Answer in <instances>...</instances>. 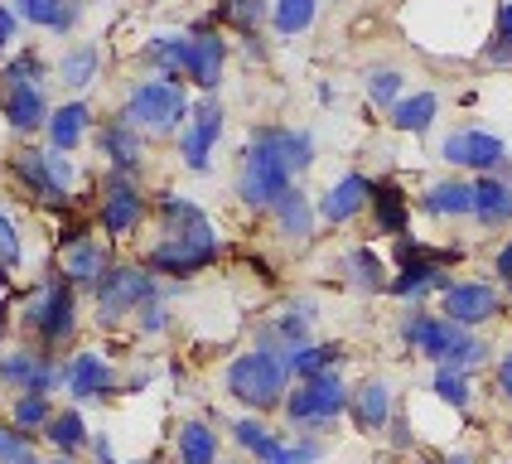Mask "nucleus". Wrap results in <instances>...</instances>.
Segmentation results:
<instances>
[{
    "label": "nucleus",
    "instance_id": "obj_1",
    "mask_svg": "<svg viewBox=\"0 0 512 464\" xmlns=\"http://www.w3.org/2000/svg\"><path fill=\"white\" fill-rule=\"evenodd\" d=\"M290 165L281 155V126H261L242 150V170H237V194L247 208H276L281 194H290Z\"/></svg>",
    "mask_w": 512,
    "mask_h": 464
},
{
    "label": "nucleus",
    "instance_id": "obj_2",
    "mask_svg": "<svg viewBox=\"0 0 512 464\" xmlns=\"http://www.w3.org/2000/svg\"><path fill=\"white\" fill-rule=\"evenodd\" d=\"M285 387H290V368H285L281 353H271V348H252V353H242V358L228 363V392L237 402H247L252 411L281 406L290 397Z\"/></svg>",
    "mask_w": 512,
    "mask_h": 464
},
{
    "label": "nucleus",
    "instance_id": "obj_3",
    "mask_svg": "<svg viewBox=\"0 0 512 464\" xmlns=\"http://www.w3.org/2000/svg\"><path fill=\"white\" fill-rule=\"evenodd\" d=\"M121 121L136 126V131H174V126H189V92L179 87V78H150V83H136L126 107H121Z\"/></svg>",
    "mask_w": 512,
    "mask_h": 464
},
{
    "label": "nucleus",
    "instance_id": "obj_4",
    "mask_svg": "<svg viewBox=\"0 0 512 464\" xmlns=\"http://www.w3.org/2000/svg\"><path fill=\"white\" fill-rule=\"evenodd\" d=\"M213 257H218V232H213V223L203 218V223H194V228H179V232H170L165 242H155L150 257H145V271H160V276H174V281H189V276H199Z\"/></svg>",
    "mask_w": 512,
    "mask_h": 464
},
{
    "label": "nucleus",
    "instance_id": "obj_5",
    "mask_svg": "<svg viewBox=\"0 0 512 464\" xmlns=\"http://www.w3.org/2000/svg\"><path fill=\"white\" fill-rule=\"evenodd\" d=\"M348 387H343L339 373H319V377H305L290 397H285V416H290V426H300V431H324L334 416L348 411Z\"/></svg>",
    "mask_w": 512,
    "mask_h": 464
},
{
    "label": "nucleus",
    "instance_id": "obj_6",
    "mask_svg": "<svg viewBox=\"0 0 512 464\" xmlns=\"http://www.w3.org/2000/svg\"><path fill=\"white\" fill-rule=\"evenodd\" d=\"M459 252H435V247H421V242H411V237H397V276L387 281L392 295L401 300H416V295H426V290H445V261H455Z\"/></svg>",
    "mask_w": 512,
    "mask_h": 464
},
{
    "label": "nucleus",
    "instance_id": "obj_7",
    "mask_svg": "<svg viewBox=\"0 0 512 464\" xmlns=\"http://www.w3.org/2000/svg\"><path fill=\"white\" fill-rule=\"evenodd\" d=\"M92 295H97V319L112 324V319L131 315V310L155 305V300H160V286H155V276L141 271V266H112V271L92 286Z\"/></svg>",
    "mask_w": 512,
    "mask_h": 464
},
{
    "label": "nucleus",
    "instance_id": "obj_8",
    "mask_svg": "<svg viewBox=\"0 0 512 464\" xmlns=\"http://www.w3.org/2000/svg\"><path fill=\"white\" fill-rule=\"evenodd\" d=\"M10 170H15V179L25 184L34 199L44 203H68V189H73V165H68V155L63 150H20L15 160H10Z\"/></svg>",
    "mask_w": 512,
    "mask_h": 464
},
{
    "label": "nucleus",
    "instance_id": "obj_9",
    "mask_svg": "<svg viewBox=\"0 0 512 464\" xmlns=\"http://www.w3.org/2000/svg\"><path fill=\"white\" fill-rule=\"evenodd\" d=\"M73 310H78V305H73V286L54 276V281H44V290H39L34 300H25V324L39 334V344L54 348L73 334V319H78Z\"/></svg>",
    "mask_w": 512,
    "mask_h": 464
},
{
    "label": "nucleus",
    "instance_id": "obj_10",
    "mask_svg": "<svg viewBox=\"0 0 512 464\" xmlns=\"http://www.w3.org/2000/svg\"><path fill=\"white\" fill-rule=\"evenodd\" d=\"M440 160L445 165H459V170H479V174H508V145L498 141V136H488V131H455V136H445L440 145Z\"/></svg>",
    "mask_w": 512,
    "mask_h": 464
},
{
    "label": "nucleus",
    "instance_id": "obj_11",
    "mask_svg": "<svg viewBox=\"0 0 512 464\" xmlns=\"http://www.w3.org/2000/svg\"><path fill=\"white\" fill-rule=\"evenodd\" d=\"M498 310H503V295L488 281H450L440 290V315L450 324H459V329H474V324L493 319Z\"/></svg>",
    "mask_w": 512,
    "mask_h": 464
},
{
    "label": "nucleus",
    "instance_id": "obj_12",
    "mask_svg": "<svg viewBox=\"0 0 512 464\" xmlns=\"http://www.w3.org/2000/svg\"><path fill=\"white\" fill-rule=\"evenodd\" d=\"M141 218H145L141 184L131 174L112 170L107 174V189H102V228L112 232V237H131V232L141 228Z\"/></svg>",
    "mask_w": 512,
    "mask_h": 464
},
{
    "label": "nucleus",
    "instance_id": "obj_13",
    "mask_svg": "<svg viewBox=\"0 0 512 464\" xmlns=\"http://www.w3.org/2000/svg\"><path fill=\"white\" fill-rule=\"evenodd\" d=\"M223 136V107H218V97H203L194 116H189V126L179 131V155H184V165L194 174H203L213 165V145Z\"/></svg>",
    "mask_w": 512,
    "mask_h": 464
},
{
    "label": "nucleus",
    "instance_id": "obj_14",
    "mask_svg": "<svg viewBox=\"0 0 512 464\" xmlns=\"http://www.w3.org/2000/svg\"><path fill=\"white\" fill-rule=\"evenodd\" d=\"M223 63H228V44H223V34L218 29L199 25L189 34V63H184V78L189 83H199L203 92H213V87L223 83Z\"/></svg>",
    "mask_w": 512,
    "mask_h": 464
},
{
    "label": "nucleus",
    "instance_id": "obj_15",
    "mask_svg": "<svg viewBox=\"0 0 512 464\" xmlns=\"http://www.w3.org/2000/svg\"><path fill=\"white\" fill-rule=\"evenodd\" d=\"M455 334H459V324H450L445 315H430V310H411V315L401 319V339L416 348V353H426L430 363H445L450 358Z\"/></svg>",
    "mask_w": 512,
    "mask_h": 464
},
{
    "label": "nucleus",
    "instance_id": "obj_16",
    "mask_svg": "<svg viewBox=\"0 0 512 464\" xmlns=\"http://www.w3.org/2000/svg\"><path fill=\"white\" fill-rule=\"evenodd\" d=\"M112 363L107 358H97V353H73L68 363H63V387L78 397V402H92V397H107L112 392Z\"/></svg>",
    "mask_w": 512,
    "mask_h": 464
},
{
    "label": "nucleus",
    "instance_id": "obj_17",
    "mask_svg": "<svg viewBox=\"0 0 512 464\" xmlns=\"http://www.w3.org/2000/svg\"><path fill=\"white\" fill-rule=\"evenodd\" d=\"M97 150L107 155V165H112V170H121V174L141 170V155H145L141 131H136V126H126L121 116L102 121V131H97Z\"/></svg>",
    "mask_w": 512,
    "mask_h": 464
},
{
    "label": "nucleus",
    "instance_id": "obj_18",
    "mask_svg": "<svg viewBox=\"0 0 512 464\" xmlns=\"http://www.w3.org/2000/svg\"><path fill=\"white\" fill-rule=\"evenodd\" d=\"M0 112L10 121V131H39V126H49V102H44V87H5V97H0Z\"/></svg>",
    "mask_w": 512,
    "mask_h": 464
},
{
    "label": "nucleus",
    "instance_id": "obj_19",
    "mask_svg": "<svg viewBox=\"0 0 512 464\" xmlns=\"http://www.w3.org/2000/svg\"><path fill=\"white\" fill-rule=\"evenodd\" d=\"M368 203H372V179H363V174H343L339 184L319 199V218H324V223H348V218H358Z\"/></svg>",
    "mask_w": 512,
    "mask_h": 464
},
{
    "label": "nucleus",
    "instance_id": "obj_20",
    "mask_svg": "<svg viewBox=\"0 0 512 464\" xmlns=\"http://www.w3.org/2000/svg\"><path fill=\"white\" fill-rule=\"evenodd\" d=\"M474 218L484 228L512 223V179L508 174H479L474 179Z\"/></svg>",
    "mask_w": 512,
    "mask_h": 464
},
{
    "label": "nucleus",
    "instance_id": "obj_21",
    "mask_svg": "<svg viewBox=\"0 0 512 464\" xmlns=\"http://www.w3.org/2000/svg\"><path fill=\"white\" fill-rule=\"evenodd\" d=\"M107 271H112V261L102 252V242L78 237V242L63 247V276H68V286H97Z\"/></svg>",
    "mask_w": 512,
    "mask_h": 464
},
{
    "label": "nucleus",
    "instance_id": "obj_22",
    "mask_svg": "<svg viewBox=\"0 0 512 464\" xmlns=\"http://www.w3.org/2000/svg\"><path fill=\"white\" fill-rule=\"evenodd\" d=\"M348 416H353L358 431H382V426H392V392H387V382L368 377V382L348 397Z\"/></svg>",
    "mask_w": 512,
    "mask_h": 464
},
{
    "label": "nucleus",
    "instance_id": "obj_23",
    "mask_svg": "<svg viewBox=\"0 0 512 464\" xmlns=\"http://www.w3.org/2000/svg\"><path fill=\"white\" fill-rule=\"evenodd\" d=\"M421 208H426L430 218H464V213H474V184L440 179V184H430L426 194H421Z\"/></svg>",
    "mask_w": 512,
    "mask_h": 464
},
{
    "label": "nucleus",
    "instance_id": "obj_24",
    "mask_svg": "<svg viewBox=\"0 0 512 464\" xmlns=\"http://www.w3.org/2000/svg\"><path fill=\"white\" fill-rule=\"evenodd\" d=\"M372 223L387 237H406V194H401V184H392V179L372 184Z\"/></svg>",
    "mask_w": 512,
    "mask_h": 464
},
{
    "label": "nucleus",
    "instance_id": "obj_25",
    "mask_svg": "<svg viewBox=\"0 0 512 464\" xmlns=\"http://www.w3.org/2000/svg\"><path fill=\"white\" fill-rule=\"evenodd\" d=\"M87 121H92V112H87V102H63L54 116H49V145L54 150H78V141L87 136Z\"/></svg>",
    "mask_w": 512,
    "mask_h": 464
},
{
    "label": "nucleus",
    "instance_id": "obj_26",
    "mask_svg": "<svg viewBox=\"0 0 512 464\" xmlns=\"http://www.w3.org/2000/svg\"><path fill=\"white\" fill-rule=\"evenodd\" d=\"M440 116V97L435 92H411V97H401L397 107H392V126L397 131H411V136H421V131H430V121Z\"/></svg>",
    "mask_w": 512,
    "mask_h": 464
},
{
    "label": "nucleus",
    "instance_id": "obj_27",
    "mask_svg": "<svg viewBox=\"0 0 512 464\" xmlns=\"http://www.w3.org/2000/svg\"><path fill=\"white\" fill-rule=\"evenodd\" d=\"M271 213H276V228H281L290 242H305V237L314 232V208H310V199H305L300 189L281 194V203H276Z\"/></svg>",
    "mask_w": 512,
    "mask_h": 464
},
{
    "label": "nucleus",
    "instance_id": "obj_28",
    "mask_svg": "<svg viewBox=\"0 0 512 464\" xmlns=\"http://www.w3.org/2000/svg\"><path fill=\"white\" fill-rule=\"evenodd\" d=\"M141 58L150 68H160L165 78H179L184 63H189V34H160V39H150L141 49Z\"/></svg>",
    "mask_w": 512,
    "mask_h": 464
},
{
    "label": "nucleus",
    "instance_id": "obj_29",
    "mask_svg": "<svg viewBox=\"0 0 512 464\" xmlns=\"http://www.w3.org/2000/svg\"><path fill=\"white\" fill-rule=\"evenodd\" d=\"M285 368H290V377H319V373H334V363L343 358V348L334 344H305V348H290V353H281Z\"/></svg>",
    "mask_w": 512,
    "mask_h": 464
},
{
    "label": "nucleus",
    "instance_id": "obj_30",
    "mask_svg": "<svg viewBox=\"0 0 512 464\" xmlns=\"http://www.w3.org/2000/svg\"><path fill=\"white\" fill-rule=\"evenodd\" d=\"M174 450H179V464H218V435L203 421H184Z\"/></svg>",
    "mask_w": 512,
    "mask_h": 464
},
{
    "label": "nucleus",
    "instance_id": "obj_31",
    "mask_svg": "<svg viewBox=\"0 0 512 464\" xmlns=\"http://www.w3.org/2000/svg\"><path fill=\"white\" fill-rule=\"evenodd\" d=\"M97 73H102V49L97 44H73L68 54L58 58V78L68 87H87Z\"/></svg>",
    "mask_w": 512,
    "mask_h": 464
},
{
    "label": "nucleus",
    "instance_id": "obj_32",
    "mask_svg": "<svg viewBox=\"0 0 512 464\" xmlns=\"http://www.w3.org/2000/svg\"><path fill=\"white\" fill-rule=\"evenodd\" d=\"M232 435H237V445H242L247 455H256L261 464H271L276 455H281V445H285L281 435H271L266 426H261V421H256V416H242V421H232Z\"/></svg>",
    "mask_w": 512,
    "mask_h": 464
},
{
    "label": "nucleus",
    "instance_id": "obj_33",
    "mask_svg": "<svg viewBox=\"0 0 512 464\" xmlns=\"http://www.w3.org/2000/svg\"><path fill=\"white\" fill-rule=\"evenodd\" d=\"M314 10H319V0H276L271 5V25H276V34H305V29L314 25Z\"/></svg>",
    "mask_w": 512,
    "mask_h": 464
},
{
    "label": "nucleus",
    "instance_id": "obj_34",
    "mask_svg": "<svg viewBox=\"0 0 512 464\" xmlns=\"http://www.w3.org/2000/svg\"><path fill=\"white\" fill-rule=\"evenodd\" d=\"M44 435L58 445V455H78L87 445V426H83L78 411H54V421L44 426Z\"/></svg>",
    "mask_w": 512,
    "mask_h": 464
},
{
    "label": "nucleus",
    "instance_id": "obj_35",
    "mask_svg": "<svg viewBox=\"0 0 512 464\" xmlns=\"http://www.w3.org/2000/svg\"><path fill=\"white\" fill-rule=\"evenodd\" d=\"M39 363H44V358L29 353V348H5V353H0V382L29 392V382H34V373H39Z\"/></svg>",
    "mask_w": 512,
    "mask_h": 464
},
{
    "label": "nucleus",
    "instance_id": "obj_36",
    "mask_svg": "<svg viewBox=\"0 0 512 464\" xmlns=\"http://www.w3.org/2000/svg\"><path fill=\"white\" fill-rule=\"evenodd\" d=\"M343 271H348V281L358 290H387V276H382V261L372 257L368 247H353L348 257H343Z\"/></svg>",
    "mask_w": 512,
    "mask_h": 464
},
{
    "label": "nucleus",
    "instance_id": "obj_37",
    "mask_svg": "<svg viewBox=\"0 0 512 464\" xmlns=\"http://www.w3.org/2000/svg\"><path fill=\"white\" fill-rule=\"evenodd\" d=\"M10 421H15V431H44V426L54 421L49 397H39V392H20L15 406H10Z\"/></svg>",
    "mask_w": 512,
    "mask_h": 464
},
{
    "label": "nucleus",
    "instance_id": "obj_38",
    "mask_svg": "<svg viewBox=\"0 0 512 464\" xmlns=\"http://www.w3.org/2000/svg\"><path fill=\"white\" fill-rule=\"evenodd\" d=\"M488 358V344L474 334V329H459L455 344H450V358L440 363V368H455V373H469V368H479Z\"/></svg>",
    "mask_w": 512,
    "mask_h": 464
},
{
    "label": "nucleus",
    "instance_id": "obj_39",
    "mask_svg": "<svg viewBox=\"0 0 512 464\" xmlns=\"http://www.w3.org/2000/svg\"><path fill=\"white\" fill-rule=\"evenodd\" d=\"M266 15H271L266 0H218V20L237 25L242 34H256V25H261Z\"/></svg>",
    "mask_w": 512,
    "mask_h": 464
},
{
    "label": "nucleus",
    "instance_id": "obj_40",
    "mask_svg": "<svg viewBox=\"0 0 512 464\" xmlns=\"http://www.w3.org/2000/svg\"><path fill=\"white\" fill-rule=\"evenodd\" d=\"M401 87H406V78H401L397 68H372L368 73V97L377 107H387V112L401 102Z\"/></svg>",
    "mask_w": 512,
    "mask_h": 464
},
{
    "label": "nucleus",
    "instance_id": "obj_41",
    "mask_svg": "<svg viewBox=\"0 0 512 464\" xmlns=\"http://www.w3.org/2000/svg\"><path fill=\"white\" fill-rule=\"evenodd\" d=\"M160 223H165V232L194 228V223H203V208L189 199H179V194H165V199H160Z\"/></svg>",
    "mask_w": 512,
    "mask_h": 464
},
{
    "label": "nucleus",
    "instance_id": "obj_42",
    "mask_svg": "<svg viewBox=\"0 0 512 464\" xmlns=\"http://www.w3.org/2000/svg\"><path fill=\"white\" fill-rule=\"evenodd\" d=\"M430 392L440 397V402H450L455 411L469 406V377L455 373V368H435V382H430Z\"/></svg>",
    "mask_w": 512,
    "mask_h": 464
},
{
    "label": "nucleus",
    "instance_id": "obj_43",
    "mask_svg": "<svg viewBox=\"0 0 512 464\" xmlns=\"http://www.w3.org/2000/svg\"><path fill=\"white\" fill-rule=\"evenodd\" d=\"M281 155H285V165L300 174V170H310L314 165V136L310 131H285L281 126Z\"/></svg>",
    "mask_w": 512,
    "mask_h": 464
},
{
    "label": "nucleus",
    "instance_id": "obj_44",
    "mask_svg": "<svg viewBox=\"0 0 512 464\" xmlns=\"http://www.w3.org/2000/svg\"><path fill=\"white\" fill-rule=\"evenodd\" d=\"M20 83H29V87L44 83V58L34 54V49H25V54H15L5 63V87H20Z\"/></svg>",
    "mask_w": 512,
    "mask_h": 464
},
{
    "label": "nucleus",
    "instance_id": "obj_45",
    "mask_svg": "<svg viewBox=\"0 0 512 464\" xmlns=\"http://www.w3.org/2000/svg\"><path fill=\"white\" fill-rule=\"evenodd\" d=\"M68 0H15V15L25 20V25H39V29H54L58 10H63Z\"/></svg>",
    "mask_w": 512,
    "mask_h": 464
},
{
    "label": "nucleus",
    "instance_id": "obj_46",
    "mask_svg": "<svg viewBox=\"0 0 512 464\" xmlns=\"http://www.w3.org/2000/svg\"><path fill=\"white\" fill-rule=\"evenodd\" d=\"M0 464H39V460H34V450H29L25 431L0 426Z\"/></svg>",
    "mask_w": 512,
    "mask_h": 464
},
{
    "label": "nucleus",
    "instance_id": "obj_47",
    "mask_svg": "<svg viewBox=\"0 0 512 464\" xmlns=\"http://www.w3.org/2000/svg\"><path fill=\"white\" fill-rule=\"evenodd\" d=\"M25 257V247H20V237H15V223H10V213L0 208V266L10 271V266H20Z\"/></svg>",
    "mask_w": 512,
    "mask_h": 464
},
{
    "label": "nucleus",
    "instance_id": "obj_48",
    "mask_svg": "<svg viewBox=\"0 0 512 464\" xmlns=\"http://www.w3.org/2000/svg\"><path fill=\"white\" fill-rule=\"evenodd\" d=\"M314 460H319V445H314V440H295V445L285 440L281 455H276L271 464H314Z\"/></svg>",
    "mask_w": 512,
    "mask_h": 464
},
{
    "label": "nucleus",
    "instance_id": "obj_49",
    "mask_svg": "<svg viewBox=\"0 0 512 464\" xmlns=\"http://www.w3.org/2000/svg\"><path fill=\"white\" fill-rule=\"evenodd\" d=\"M165 324H170V310H165L160 300H155V305H145V310H141V329H145V334H160Z\"/></svg>",
    "mask_w": 512,
    "mask_h": 464
},
{
    "label": "nucleus",
    "instance_id": "obj_50",
    "mask_svg": "<svg viewBox=\"0 0 512 464\" xmlns=\"http://www.w3.org/2000/svg\"><path fill=\"white\" fill-rule=\"evenodd\" d=\"M484 58L493 63V68H512V44H508V39H488Z\"/></svg>",
    "mask_w": 512,
    "mask_h": 464
},
{
    "label": "nucleus",
    "instance_id": "obj_51",
    "mask_svg": "<svg viewBox=\"0 0 512 464\" xmlns=\"http://www.w3.org/2000/svg\"><path fill=\"white\" fill-rule=\"evenodd\" d=\"M78 15H83V0H68V5L58 10V20H54V34H68V29L78 25Z\"/></svg>",
    "mask_w": 512,
    "mask_h": 464
},
{
    "label": "nucleus",
    "instance_id": "obj_52",
    "mask_svg": "<svg viewBox=\"0 0 512 464\" xmlns=\"http://www.w3.org/2000/svg\"><path fill=\"white\" fill-rule=\"evenodd\" d=\"M10 44H15V10H0V58L10 54Z\"/></svg>",
    "mask_w": 512,
    "mask_h": 464
},
{
    "label": "nucleus",
    "instance_id": "obj_53",
    "mask_svg": "<svg viewBox=\"0 0 512 464\" xmlns=\"http://www.w3.org/2000/svg\"><path fill=\"white\" fill-rule=\"evenodd\" d=\"M493 39H508L512 44V0L498 5V25H493Z\"/></svg>",
    "mask_w": 512,
    "mask_h": 464
},
{
    "label": "nucleus",
    "instance_id": "obj_54",
    "mask_svg": "<svg viewBox=\"0 0 512 464\" xmlns=\"http://www.w3.org/2000/svg\"><path fill=\"white\" fill-rule=\"evenodd\" d=\"M498 392L512 397V353H503V363H498Z\"/></svg>",
    "mask_w": 512,
    "mask_h": 464
},
{
    "label": "nucleus",
    "instance_id": "obj_55",
    "mask_svg": "<svg viewBox=\"0 0 512 464\" xmlns=\"http://www.w3.org/2000/svg\"><path fill=\"white\" fill-rule=\"evenodd\" d=\"M493 271H498L503 281H508V276H512V242H508V247H503V252H498V261H493Z\"/></svg>",
    "mask_w": 512,
    "mask_h": 464
},
{
    "label": "nucleus",
    "instance_id": "obj_56",
    "mask_svg": "<svg viewBox=\"0 0 512 464\" xmlns=\"http://www.w3.org/2000/svg\"><path fill=\"white\" fill-rule=\"evenodd\" d=\"M392 440H397L401 450H406V445H411V431H406V421H401V416H397V421H392Z\"/></svg>",
    "mask_w": 512,
    "mask_h": 464
},
{
    "label": "nucleus",
    "instance_id": "obj_57",
    "mask_svg": "<svg viewBox=\"0 0 512 464\" xmlns=\"http://www.w3.org/2000/svg\"><path fill=\"white\" fill-rule=\"evenodd\" d=\"M92 450H97V460H102V464H116L112 460V445H107V435H102V440H92Z\"/></svg>",
    "mask_w": 512,
    "mask_h": 464
},
{
    "label": "nucleus",
    "instance_id": "obj_58",
    "mask_svg": "<svg viewBox=\"0 0 512 464\" xmlns=\"http://www.w3.org/2000/svg\"><path fill=\"white\" fill-rule=\"evenodd\" d=\"M39 464H44V460H39ZM49 464H73V455H58V460H49Z\"/></svg>",
    "mask_w": 512,
    "mask_h": 464
},
{
    "label": "nucleus",
    "instance_id": "obj_59",
    "mask_svg": "<svg viewBox=\"0 0 512 464\" xmlns=\"http://www.w3.org/2000/svg\"><path fill=\"white\" fill-rule=\"evenodd\" d=\"M440 464H469V460H440Z\"/></svg>",
    "mask_w": 512,
    "mask_h": 464
},
{
    "label": "nucleus",
    "instance_id": "obj_60",
    "mask_svg": "<svg viewBox=\"0 0 512 464\" xmlns=\"http://www.w3.org/2000/svg\"><path fill=\"white\" fill-rule=\"evenodd\" d=\"M508 295H512V276H508Z\"/></svg>",
    "mask_w": 512,
    "mask_h": 464
},
{
    "label": "nucleus",
    "instance_id": "obj_61",
    "mask_svg": "<svg viewBox=\"0 0 512 464\" xmlns=\"http://www.w3.org/2000/svg\"><path fill=\"white\" fill-rule=\"evenodd\" d=\"M430 464H435V460H430Z\"/></svg>",
    "mask_w": 512,
    "mask_h": 464
}]
</instances>
